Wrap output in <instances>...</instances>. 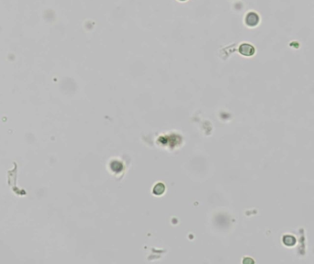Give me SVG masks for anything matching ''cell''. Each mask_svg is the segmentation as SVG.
Masks as SVG:
<instances>
[{
    "label": "cell",
    "instance_id": "1",
    "mask_svg": "<svg viewBox=\"0 0 314 264\" xmlns=\"http://www.w3.org/2000/svg\"><path fill=\"white\" fill-rule=\"evenodd\" d=\"M248 51H249L250 52L254 53V48H253L252 46H251V45H249V44H243V45H242L241 48H240L241 53H242V54H244V55H250V53L248 52Z\"/></svg>",
    "mask_w": 314,
    "mask_h": 264
}]
</instances>
